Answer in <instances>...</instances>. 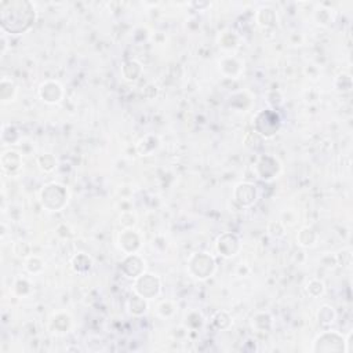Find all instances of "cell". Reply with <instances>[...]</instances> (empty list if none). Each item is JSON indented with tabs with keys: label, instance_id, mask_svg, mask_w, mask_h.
I'll use <instances>...</instances> for the list:
<instances>
[{
	"label": "cell",
	"instance_id": "1",
	"mask_svg": "<svg viewBox=\"0 0 353 353\" xmlns=\"http://www.w3.org/2000/svg\"><path fill=\"white\" fill-rule=\"evenodd\" d=\"M34 19V8L28 1H3L1 25L10 33L26 30Z\"/></svg>",
	"mask_w": 353,
	"mask_h": 353
}]
</instances>
